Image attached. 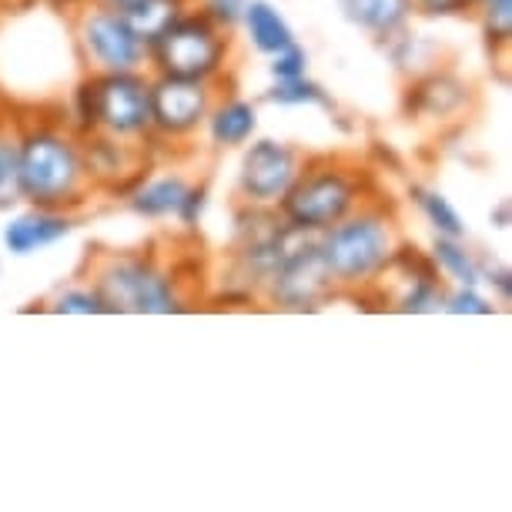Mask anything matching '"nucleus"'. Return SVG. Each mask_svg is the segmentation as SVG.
Listing matches in <instances>:
<instances>
[{
  "label": "nucleus",
  "instance_id": "f257e3e1",
  "mask_svg": "<svg viewBox=\"0 0 512 512\" xmlns=\"http://www.w3.org/2000/svg\"><path fill=\"white\" fill-rule=\"evenodd\" d=\"M21 128V175L17 191L24 205L77 211L88 205L94 181L84 161L81 134L67 118H17Z\"/></svg>",
  "mask_w": 512,
  "mask_h": 512
},
{
  "label": "nucleus",
  "instance_id": "f03ea898",
  "mask_svg": "<svg viewBox=\"0 0 512 512\" xmlns=\"http://www.w3.org/2000/svg\"><path fill=\"white\" fill-rule=\"evenodd\" d=\"M338 292H369L405 248L395 205L379 191L332 228L315 235Z\"/></svg>",
  "mask_w": 512,
  "mask_h": 512
},
{
  "label": "nucleus",
  "instance_id": "7ed1b4c3",
  "mask_svg": "<svg viewBox=\"0 0 512 512\" xmlns=\"http://www.w3.org/2000/svg\"><path fill=\"white\" fill-rule=\"evenodd\" d=\"M88 282L108 315H178L188 308L181 278L144 248H98L88 262Z\"/></svg>",
  "mask_w": 512,
  "mask_h": 512
},
{
  "label": "nucleus",
  "instance_id": "20e7f679",
  "mask_svg": "<svg viewBox=\"0 0 512 512\" xmlns=\"http://www.w3.org/2000/svg\"><path fill=\"white\" fill-rule=\"evenodd\" d=\"M375 191H379L375 175L362 161L342 158V154L305 158L298 178L278 205V215L298 231L318 235V231L332 228L335 221H342L359 205H365Z\"/></svg>",
  "mask_w": 512,
  "mask_h": 512
},
{
  "label": "nucleus",
  "instance_id": "39448f33",
  "mask_svg": "<svg viewBox=\"0 0 512 512\" xmlns=\"http://www.w3.org/2000/svg\"><path fill=\"white\" fill-rule=\"evenodd\" d=\"M67 121L77 134L151 144V71L84 74L71 94Z\"/></svg>",
  "mask_w": 512,
  "mask_h": 512
},
{
  "label": "nucleus",
  "instance_id": "423d86ee",
  "mask_svg": "<svg viewBox=\"0 0 512 512\" xmlns=\"http://www.w3.org/2000/svg\"><path fill=\"white\" fill-rule=\"evenodd\" d=\"M231 64V34L188 7L158 41L148 44V71L221 84Z\"/></svg>",
  "mask_w": 512,
  "mask_h": 512
},
{
  "label": "nucleus",
  "instance_id": "0eeeda50",
  "mask_svg": "<svg viewBox=\"0 0 512 512\" xmlns=\"http://www.w3.org/2000/svg\"><path fill=\"white\" fill-rule=\"evenodd\" d=\"M71 31L84 74L148 71V41L134 31L128 14L118 11V7L81 0L74 7Z\"/></svg>",
  "mask_w": 512,
  "mask_h": 512
},
{
  "label": "nucleus",
  "instance_id": "6e6552de",
  "mask_svg": "<svg viewBox=\"0 0 512 512\" xmlns=\"http://www.w3.org/2000/svg\"><path fill=\"white\" fill-rule=\"evenodd\" d=\"M335 295V278L328 272L322 251H318L315 235H308V231H302L285 248L272 275L258 288V298L272 308H282V312H315V308L332 302Z\"/></svg>",
  "mask_w": 512,
  "mask_h": 512
},
{
  "label": "nucleus",
  "instance_id": "1a4fd4ad",
  "mask_svg": "<svg viewBox=\"0 0 512 512\" xmlns=\"http://www.w3.org/2000/svg\"><path fill=\"white\" fill-rule=\"evenodd\" d=\"M305 164L302 148L275 138H251L241 148L235 195L248 208H278Z\"/></svg>",
  "mask_w": 512,
  "mask_h": 512
},
{
  "label": "nucleus",
  "instance_id": "9d476101",
  "mask_svg": "<svg viewBox=\"0 0 512 512\" xmlns=\"http://www.w3.org/2000/svg\"><path fill=\"white\" fill-rule=\"evenodd\" d=\"M221 84L188 81V77L151 74V141L188 144L205 128Z\"/></svg>",
  "mask_w": 512,
  "mask_h": 512
},
{
  "label": "nucleus",
  "instance_id": "9b49d317",
  "mask_svg": "<svg viewBox=\"0 0 512 512\" xmlns=\"http://www.w3.org/2000/svg\"><path fill=\"white\" fill-rule=\"evenodd\" d=\"M405 111H409L415 121H429V124L462 121L476 111V88H472L466 77H459L452 71V67L439 64L419 77H409Z\"/></svg>",
  "mask_w": 512,
  "mask_h": 512
},
{
  "label": "nucleus",
  "instance_id": "f8f14e48",
  "mask_svg": "<svg viewBox=\"0 0 512 512\" xmlns=\"http://www.w3.org/2000/svg\"><path fill=\"white\" fill-rule=\"evenodd\" d=\"M375 288H382L389 308L402 315H436L442 312V302H446V282L439 278L429 258H415L405 248L385 268V275L375 282Z\"/></svg>",
  "mask_w": 512,
  "mask_h": 512
},
{
  "label": "nucleus",
  "instance_id": "ddd939ff",
  "mask_svg": "<svg viewBox=\"0 0 512 512\" xmlns=\"http://www.w3.org/2000/svg\"><path fill=\"white\" fill-rule=\"evenodd\" d=\"M81 144L94 191H121L124 195L144 175L151 144L118 141L108 134H81Z\"/></svg>",
  "mask_w": 512,
  "mask_h": 512
},
{
  "label": "nucleus",
  "instance_id": "4468645a",
  "mask_svg": "<svg viewBox=\"0 0 512 512\" xmlns=\"http://www.w3.org/2000/svg\"><path fill=\"white\" fill-rule=\"evenodd\" d=\"M77 228V211H61V208H41L27 205L4 221L0 228V245L7 255L14 258H31L37 251L54 248L57 241L71 238Z\"/></svg>",
  "mask_w": 512,
  "mask_h": 512
},
{
  "label": "nucleus",
  "instance_id": "2eb2a0df",
  "mask_svg": "<svg viewBox=\"0 0 512 512\" xmlns=\"http://www.w3.org/2000/svg\"><path fill=\"white\" fill-rule=\"evenodd\" d=\"M211 151H238L258 134V108L238 94H221L211 104L205 128Z\"/></svg>",
  "mask_w": 512,
  "mask_h": 512
},
{
  "label": "nucleus",
  "instance_id": "dca6fc26",
  "mask_svg": "<svg viewBox=\"0 0 512 512\" xmlns=\"http://www.w3.org/2000/svg\"><path fill=\"white\" fill-rule=\"evenodd\" d=\"M188 185L191 181L185 175H178V171L154 175V178L141 175L128 191H124V205H128L131 215H138L144 221H168V218H175Z\"/></svg>",
  "mask_w": 512,
  "mask_h": 512
},
{
  "label": "nucleus",
  "instance_id": "f3484780",
  "mask_svg": "<svg viewBox=\"0 0 512 512\" xmlns=\"http://www.w3.org/2000/svg\"><path fill=\"white\" fill-rule=\"evenodd\" d=\"M342 17L362 34L385 41V37L399 34L412 21L409 0H335Z\"/></svg>",
  "mask_w": 512,
  "mask_h": 512
},
{
  "label": "nucleus",
  "instance_id": "a211bd4d",
  "mask_svg": "<svg viewBox=\"0 0 512 512\" xmlns=\"http://www.w3.org/2000/svg\"><path fill=\"white\" fill-rule=\"evenodd\" d=\"M241 31H245L248 44L255 47L262 57H272L275 51H282L295 37V27L288 24V17L278 11L272 0H248L245 14H241Z\"/></svg>",
  "mask_w": 512,
  "mask_h": 512
},
{
  "label": "nucleus",
  "instance_id": "6ab92c4d",
  "mask_svg": "<svg viewBox=\"0 0 512 512\" xmlns=\"http://www.w3.org/2000/svg\"><path fill=\"white\" fill-rule=\"evenodd\" d=\"M429 262L446 285H472L482 288V258L466 245V238L436 235L429 248Z\"/></svg>",
  "mask_w": 512,
  "mask_h": 512
},
{
  "label": "nucleus",
  "instance_id": "aec40b11",
  "mask_svg": "<svg viewBox=\"0 0 512 512\" xmlns=\"http://www.w3.org/2000/svg\"><path fill=\"white\" fill-rule=\"evenodd\" d=\"M409 198L415 211L422 215L425 225L432 228V235H446V238H466L469 228H466V218L459 215L456 205L442 195L439 188L432 185H412L409 188Z\"/></svg>",
  "mask_w": 512,
  "mask_h": 512
},
{
  "label": "nucleus",
  "instance_id": "412c9836",
  "mask_svg": "<svg viewBox=\"0 0 512 512\" xmlns=\"http://www.w3.org/2000/svg\"><path fill=\"white\" fill-rule=\"evenodd\" d=\"M17 175H21V128L17 118L0 114V211H11L21 201Z\"/></svg>",
  "mask_w": 512,
  "mask_h": 512
},
{
  "label": "nucleus",
  "instance_id": "4be33fe9",
  "mask_svg": "<svg viewBox=\"0 0 512 512\" xmlns=\"http://www.w3.org/2000/svg\"><path fill=\"white\" fill-rule=\"evenodd\" d=\"M382 44H385V51H389V57H392L395 71H399L405 81H409V77H419L425 71H432V67H439L436 57H432L436 47L425 41L422 34H409V27L399 31V34H392V37H385Z\"/></svg>",
  "mask_w": 512,
  "mask_h": 512
},
{
  "label": "nucleus",
  "instance_id": "5701e85b",
  "mask_svg": "<svg viewBox=\"0 0 512 512\" xmlns=\"http://www.w3.org/2000/svg\"><path fill=\"white\" fill-rule=\"evenodd\" d=\"M188 7H191V0H138V4H131L124 14H128V21L134 24V31L151 44V41H158Z\"/></svg>",
  "mask_w": 512,
  "mask_h": 512
},
{
  "label": "nucleus",
  "instance_id": "b1692460",
  "mask_svg": "<svg viewBox=\"0 0 512 512\" xmlns=\"http://www.w3.org/2000/svg\"><path fill=\"white\" fill-rule=\"evenodd\" d=\"M265 98L278 104V108H325V111L335 108L332 98H328V91L318 81H312L308 74L278 77V81H272V88L265 91Z\"/></svg>",
  "mask_w": 512,
  "mask_h": 512
},
{
  "label": "nucleus",
  "instance_id": "393cba45",
  "mask_svg": "<svg viewBox=\"0 0 512 512\" xmlns=\"http://www.w3.org/2000/svg\"><path fill=\"white\" fill-rule=\"evenodd\" d=\"M472 14L479 21V31L486 37L489 51H509L512 44V0H476Z\"/></svg>",
  "mask_w": 512,
  "mask_h": 512
},
{
  "label": "nucleus",
  "instance_id": "a878e982",
  "mask_svg": "<svg viewBox=\"0 0 512 512\" xmlns=\"http://www.w3.org/2000/svg\"><path fill=\"white\" fill-rule=\"evenodd\" d=\"M47 312L54 315H108V305L91 282H77L47 298Z\"/></svg>",
  "mask_w": 512,
  "mask_h": 512
},
{
  "label": "nucleus",
  "instance_id": "bb28decb",
  "mask_svg": "<svg viewBox=\"0 0 512 512\" xmlns=\"http://www.w3.org/2000/svg\"><path fill=\"white\" fill-rule=\"evenodd\" d=\"M446 315H496V302L482 295V288L472 285H449L446 302H442Z\"/></svg>",
  "mask_w": 512,
  "mask_h": 512
},
{
  "label": "nucleus",
  "instance_id": "cd10ccee",
  "mask_svg": "<svg viewBox=\"0 0 512 512\" xmlns=\"http://www.w3.org/2000/svg\"><path fill=\"white\" fill-rule=\"evenodd\" d=\"M205 211H208V185L205 181H191L185 198L175 211V221L181 231H198L201 221H205Z\"/></svg>",
  "mask_w": 512,
  "mask_h": 512
},
{
  "label": "nucleus",
  "instance_id": "c85d7f7f",
  "mask_svg": "<svg viewBox=\"0 0 512 512\" xmlns=\"http://www.w3.org/2000/svg\"><path fill=\"white\" fill-rule=\"evenodd\" d=\"M248 0H191L198 14H205L211 24H218L221 31L235 34L241 24V14H245Z\"/></svg>",
  "mask_w": 512,
  "mask_h": 512
},
{
  "label": "nucleus",
  "instance_id": "c756f323",
  "mask_svg": "<svg viewBox=\"0 0 512 512\" xmlns=\"http://www.w3.org/2000/svg\"><path fill=\"white\" fill-rule=\"evenodd\" d=\"M268 74H272V81L278 77H298V74H308V51L298 41H292L282 51H275L268 57Z\"/></svg>",
  "mask_w": 512,
  "mask_h": 512
},
{
  "label": "nucleus",
  "instance_id": "7c9ffc66",
  "mask_svg": "<svg viewBox=\"0 0 512 512\" xmlns=\"http://www.w3.org/2000/svg\"><path fill=\"white\" fill-rule=\"evenodd\" d=\"M412 14L419 17H466L472 14V0H409Z\"/></svg>",
  "mask_w": 512,
  "mask_h": 512
},
{
  "label": "nucleus",
  "instance_id": "2f4dec72",
  "mask_svg": "<svg viewBox=\"0 0 512 512\" xmlns=\"http://www.w3.org/2000/svg\"><path fill=\"white\" fill-rule=\"evenodd\" d=\"M482 285H492L499 292L502 302H509V292H512V275L506 265H489L482 262Z\"/></svg>",
  "mask_w": 512,
  "mask_h": 512
},
{
  "label": "nucleus",
  "instance_id": "473e14b6",
  "mask_svg": "<svg viewBox=\"0 0 512 512\" xmlns=\"http://www.w3.org/2000/svg\"><path fill=\"white\" fill-rule=\"evenodd\" d=\"M98 4H108V7H118V11H128V7L138 4V0H98Z\"/></svg>",
  "mask_w": 512,
  "mask_h": 512
},
{
  "label": "nucleus",
  "instance_id": "72a5a7b5",
  "mask_svg": "<svg viewBox=\"0 0 512 512\" xmlns=\"http://www.w3.org/2000/svg\"><path fill=\"white\" fill-rule=\"evenodd\" d=\"M492 218H496V221H499V225H496V228H506V225H509V208H506V205H502V208H499V211H496V215H492Z\"/></svg>",
  "mask_w": 512,
  "mask_h": 512
},
{
  "label": "nucleus",
  "instance_id": "f704fd0d",
  "mask_svg": "<svg viewBox=\"0 0 512 512\" xmlns=\"http://www.w3.org/2000/svg\"><path fill=\"white\" fill-rule=\"evenodd\" d=\"M472 4H476V0H472Z\"/></svg>",
  "mask_w": 512,
  "mask_h": 512
}]
</instances>
